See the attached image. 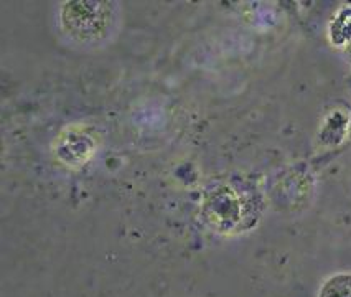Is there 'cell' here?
Returning a JSON list of instances; mask_svg holds the SVG:
<instances>
[{
    "instance_id": "cell-1",
    "label": "cell",
    "mask_w": 351,
    "mask_h": 297,
    "mask_svg": "<svg viewBox=\"0 0 351 297\" xmlns=\"http://www.w3.org/2000/svg\"><path fill=\"white\" fill-rule=\"evenodd\" d=\"M318 297H351L350 272H340L326 279L318 292Z\"/></svg>"
}]
</instances>
